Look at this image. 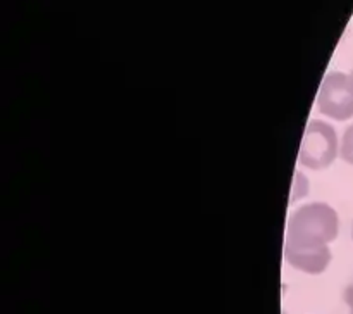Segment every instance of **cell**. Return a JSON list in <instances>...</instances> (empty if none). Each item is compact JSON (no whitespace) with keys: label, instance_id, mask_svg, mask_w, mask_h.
<instances>
[{"label":"cell","instance_id":"cell-1","mask_svg":"<svg viewBox=\"0 0 353 314\" xmlns=\"http://www.w3.org/2000/svg\"><path fill=\"white\" fill-rule=\"evenodd\" d=\"M340 235V216L327 202L300 206L286 224L285 247L324 248Z\"/></svg>","mask_w":353,"mask_h":314},{"label":"cell","instance_id":"cell-2","mask_svg":"<svg viewBox=\"0 0 353 314\" xmlns=\"http://www.w3.org/2000/svg\"><path fill=\"white\" fill-rule=\"evenodd\" d=\"M340 157V140L333 124L314 119L307 124L299 150V162L312 171L330 168Z\"/></svg>","mask_w":353,"mask_h":314},{"label":"cell","instance_id":"cell-3","mask_svg":"<svg viewBox=\"0 0 353 314\" xmlns=\"http://www.w3.org/2000/svg\"><path fill=\"white\" fill-rule=\"evenodd\" d=\"M317 109L333 121H348L353 117V86L345 72H330L321 83L317 93Z\"/></svg>","mask_w":353,"mask_h":314},{"label":"cell","instance_id":"cell-4","mask_svg":"<svg viewBox=\"0 0 353 314\" xmlns=\"http://www.w3.org/2000/svg\"><path fill=\"white\" fill-rule=\"evenodd\" d=\"M285 261L293 269L305 275H323L333 261V252L330 247L324 248H296L283 247Z\"/></svg>","mask_w":353,"mask_h":314},{"label":"cell","instance_id":"cell-5","mask_svg":"<svg viewBox=\"0 0 353 314\" xmlns=\"http://www.w3.org/2000/svg\"><path fill=\"white\" fill-rule=\"evenodd\" d=\"M309 193V179L305 175H302L300 171L295 173L293 176V185H292V193H290V204H295L296 200L303 199Z\"/></svg>","mask_w":353,"mask_h":314},{"label":"cell","instance_id":"cell-6","mask_svg":"<svg viewBox=\"0 0 353 314\" xmlns=\"http://www.w3.org/2000/svg\"><path fill=\"white\" fill-rule=\"evenodd\" d=\"M340 157L347 164L353 166V123L343 131V137L340 140Z\"/></svg>","mask_w":353,"mask_h":314},{"label":"cell","instance_id":"cell-7","mask_svg":"<svg viewBox=\"0 0 353 314\" xmlns=\"http://www.w3.org/2000/svg\"><path fill=\"white\" fill-rule=\"evenodd\" d=\"M343 299H345V304L350 307V313H353V282L347 286V288H345Z\"/></svg>","mask_w":353,"mask_h":314},{"label":"cell","instance_id":"cell-8","mask_svg":"<svg viewBox=\"0 0 353 314\" xmlns=\"http://www.w3.org/2000/svg\"><path fill=\"white\" fill-rule=\"evenodd\" d=\"M348 76H350V81H352V86H353V69H352V72Z\"/></svg>","mask_w":353,"mask_h":314},{"label":"cell","instance_id":"cell-9","mask_svg":"<svg viewBox=\"0 0 353 314\" xmlns=\"http://www.w3.org/2000/svg\"><path fill=\"white\" fill-rule=\"evenodd\" d=\"M352 240H353V226H352Z\"/></svg>","mask_w":353,"mask_h":314},{"label":"cell","instance_id":"cell-10","mask_svg":"<svg viewBox=\"0 0 353 314\" xmlns=\"http://www.w3.org/2000/svg\"><path fill=\"white\" fill-rule=\"evenodd\" d=\"M350 314H353V313H350Z\"/></svg>","mask_w":353,"mask_h":314}]
</instances>
